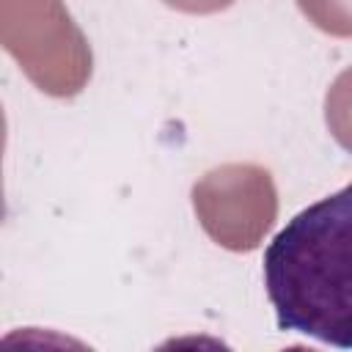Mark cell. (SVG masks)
<instances>
[{
	"label": "cell",
	"instance_id": "1",
	"mask_svg": "<svg viewBox=\"0 0 352 352\" xmlns=\"http://www.w3.org/2000/svg\"><path fill=\"white\" fill-rule=\"evenodd\" d=\"M280 330L352 349V184L297 212L264 250Z\"/></svg>",
	"mask_w": 352,
	"mask_h": 352
},
{
	"label": "cell",
	"instance_id": "2",
	"mask_svg": "<svg viewBox=\"0 0 352 352\" xmlns=\"http://www.w3.org/2000/svg\"><path fill=\"white\" fill-rule=\"evenodd\" d=\"M0 44L47 96L72 99L94 74V52L63 0H0Z\"/></svg>",
	"mask_w": 352,
	"mask_h": 352
},
{
	"label": "cell",
	"instance_id": "3",
	"mask_svg": "<svg viewBox=\"0 0 352 352\" xmlns=\"http://www.w3.org/2000/svg\"><path fill=\"white\" fill-rule=\"evenodd\" d=\"M192 212L204 234L231 250H256L278 220L275 179L256 162H226L192 184Z\"/></svg>",
	"mask_w": 352,
	"mask_h": 352
},
{
	"label": "cell",
	"instance_id": "4",
	"mask_svg": "<svg viewBox=\"0 0 352 352\" xmlns=\"http://www.w3.org/2000/svg\"><path fill=\"white\" fill-rule=\"evenodd\" d=\"M324 124L333 140L352 154V66H346L324 94Z\"/></svg>",
	"mask_w": 352,
	"mask_h": 352
},
{
	"label": "cell",
	"instance_id": "5",
	"mask_svg": "<svg viewBox=\"0 0 352 352\" xmlns=\"http://www.w3.org/2000/svg\"><path fill=\"white\" fill-rule=\"evenodd\" d=\"M302 16L333 38H352V0H297Z\"/></svg>",
	"mask_w": 352,
	"mask_h": 352
},
{
	"label": "cell",
	"instance_id": "6",
	"mask_svg": "<svg viewBox=\"0 0 352 352\" xmlns=\"http://www.w3.org/2000/svg\"><path fill=\"white\" fill-rule=\"evenodd\" d=\"M162 3L182 14H217L234 6V0H162Z\"/></svg>",
	"mask_w": 352,
	"mask_h": 352
}]
</instances>
